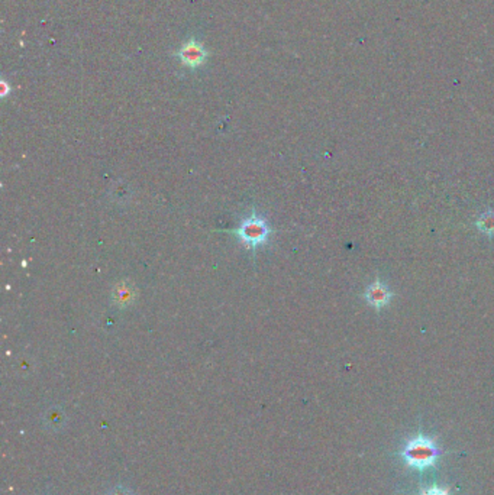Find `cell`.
I'll return each instance as SVG.
<instances>
[{
	"instance_id": "5b68a950",
	"label": "cell",
	"mask_w": 494,
	"mask_h": 495,
	"mask_svg": "<svg viewBox=\"0 0 494 495\" xmlns=\"http://www.w3.org/2000/svg\"><path fill=\"white\" fill-rule=\"evenodd\" d=\"M477 227L483 233L493 236L494 235V213L493 211L483 213V215L480 216L477 220Z\"/></svg>"
},
{
	"instance_id": "7a4b0ae2",
	"label": "cell",
	"mask_w": 494,
	"mask_h": 495,
	"mask_svg": "<svg viewBox=\"0 0 494 495\" xmlns=\"http://www.w3.org/2000/svg\"><path fill=\"white\" fill-rule=\"evenodd\" d=\"M234 232L249 249H256L269 240L271 229L264 218L252 213Z\"/></svg>"
},
{
	"instance_id": "6da1fadb",
	"label": "cell",
	"mask_w": 494,
	"mask_h": 495,
	"mask_svg": "<svg viewBox=\"0 0 494 495\" xmlns=\"http://www.w3.org/2000/svg\"><path fill=\"white\" fill-rule=\"evenodd\" d=\"M402 454L409 466L423 471L431 468L440 457V449L435 445L432 439L419 436L407 441Z\"/></svg>"
},
{
	"instance_id": "3957f363",
	"label": "cell",
	"mask_w": 494,
	"mask_h": 495,
	"mask_svg": "<svg viewBox=\"0 0 494 495\" xmlns=\"http://www.w3.org/2000/svg\"><path fill=\"white\" fill-rule=\"evenodd\" d=\"M207 51L203 44H200L194 36H192L189 41H186L180 49L176 52V57L184 67L194 70L206 64L207 61Z\"/></svg>"
},
{
	"instance_id": "52a82bcc",
	"label": "cell",
	"mask_w": 494,
	"mask_h": 495,
	"mask_svg": "<svg viewBox=\"0 0 494 495\" xmlns=\"http://www.w3.org/2000/svg\"><path fill=\"white\" fill-rule=\"evenodd\" d=\"M108 495H133V494L131 492V490H128V488H125L122 485H117V487L112 488Z\"/></svg>"
},
{
	"instance_id": "9c48e42d",
	"label": "cell",
	"mask_w": 494,
	"mask_h": 495,
	"mask_svg": "<svg viewBox=\"0 0 494 495\" xmlns=\"http://www.w3.org/2000/svg\"><path fill=\"white\" fill-rule=\"evenodd\" d=\"M2 95L3 96H6V93H8V90H9V87H8V84H6V82H5V80H3V82H2Z\"/></svg>"
},
{
	"instance_id": "8992f818",
	"label": "cell",
	"mask_w": 494,
	"mask_h": 495,
	"mask_svg": "<svg viewBox=\"0 0 494 495\" xmlns=\"http://www.w3.org/2000/svg\"><path fill=\"white\" fill-rule=\"evenodd\" d=\"M52 429H60V426L63 424V414L54 411L52 414H49L48 416V422H47Z\"/></svg>"
},
{
	"instance_id": "ba28073f",
	"label": "cell",
	"mask_w": 494,
	"mask_h": 495,
	"mask_svg": "<svg viewBox=\"0 0 494 495\" xmlns=\"http://www.w3.org/2000/svg\"><path fill=\"white\" fill-rule=\"evenodd\" d=\"M420 495H449L448 491L442 490V488H438V487H432L429 490H425Z\"/></svg>"
},
{
	"instance_id": "277c9868",
	"label": "cell",
	"mask_w": 494,
	"mask_h": 495,
	"mask_svg": "<svg viewBox=\"0 0 494 495\" xmlns=\"http://www.w3.org/2000/svg\"><path fill=\"white\" fill-rule=\"evenodd\" d=\"M366 301L372 306L374 309H383V307L389 306L394 294L389 290L384 283H381V279L377 278L376 281H372L371 284H368V287L366 288Z\"/></svg>"
}]
</instances>
